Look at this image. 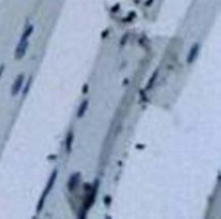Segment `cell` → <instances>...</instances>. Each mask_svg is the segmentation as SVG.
I'll return each mask as SVG.
<instances>
[{"mask_svg":"<svg viewBox=\"0 0 221 219\" xmlns=\"http://www.w3.org/2000/svg\"><path fill=\"white\" fill-rule=\"evenodd\" d=\"M56 177H57V170H54V171L52 172L51 176H50L49 180H48L47 187H45V189H44L43 193H42L41 198H40V200H39V203H38V205H37V213L41 212L42 207H43V205H44V201L47 199L48 195H49V192L51 191V189L53 188L54 183H55V180H56Z\"/></svg>","mask_w":221,"mask_h":219,"instance_id":"6da1fadb","label":"cell"},{"mask_svg":"<svg viewBox=\"0 0 221 219\" xmlns=\"http://www.w3.org/2000/svg\"><path fill=\"white\" fill-rule=\"evenodd\" d=\"M98 180H95V183H94V186H92L91 190H90V195H87V198H86L85 202H84V210H88V208L91 207L92 205L94 204V202H95V198H96V195H97V189H98Z\"/></svg>","mask_w":221,"mask_h":219,"instance_id":"7a4b0ae2","label":"cell"},{"mask_svg":"<svg viewBox=\"0 0 221 219\" xmlns=\"http://www.w3.org/2000/svg\"><path fill=\"white\" fill-rule=\"evenodd\" d=\"M24 77H25L24 74H20L17 77H16L13 85H12V90H11L12 96H16V95L20 92L21 88H22V86H23V83H24Z\"/></svg>","mask_w":221,"mask_h":219,"instance_id":"3957f363","label":"cell"},{"mask_svg":"<svg viewBox=\"0 0 221 219\" xmlns=\"http://www.w3.org/2000/svg\"><path fill=\"white\" fill-rule=\"evenodd\" d=\"M28 45H29V43L27 41L20 42V44H18V46L16 47V50H15L16 59H21V58L24 56L25 53H26V50H27V48H28Z\"/></svg>","mask_w":221,"mask_h":219,"instance_id":"277c9868","label":"cell"},{"mask_svg":"<svg viewBox=\"0 0 221 219\" xmlns=\"http://www.w3.org/2000/svg\"><path fill=\"white\" fill-rule=\"evenodd\" d=\"M199 50H200V46L197 43L193 44L192 47H191L190 52H189V55L188 57H187V62L188 64H192L193 61L195 60V58H196L197 54H199Z\"/></svg>","mask_w":221,"mask_h":219,"instance_id":"5b68a950","label":"cell"},{"mask_svg":"<svg viewBox=\"0 0 221 219\" xmlns=\"http://www.w3.org/2000/svg\"><path fill=\"white\" fill-rule=\"evenodd\" d=\"M79 180H80V173L72 174V176H71L70 180H69V182H68V189L70 191L75 190V188L77 187L78 183H79Z\"/></svg>","mask_w":221,"mask_h":219,"instance_id":"8992f818","label":"cell"},{"mask_svg":"<svg viewBox=\"0 0 221 219\" xmlns=\"http://www.w3.org/2000/svg\"><path fill=\"white\" fill-rule=\"evenodd\" d=\"M73 139H75V136H73V132H72V130H70V131H69V133H68V135H67V138H66V142H65L67 153H70L71 149H72Z\"/></svg>","mask_w":221,"mask_h":219,"instance_id":"52a82bcc","label":"cell"},{"mask_svg":"<svg viewBox=\"0 0 221 219\" xmlns=\"http://www.w3.org/2000/svg\"><path fill=\"white\" fill-rule=\"evenodd\" d=\"M87 107H88V100H83L81 104H80L79 110H78V113H77L78 118H81V117H83V115L85 114Z\"/></svg>","mask_w":221,"mask_h":219,"instance_id":"ba28073f","label":"cell"},{"mask_svg":"<svg viewBox=\"0 0 221 219\" xmlns=\"http://www.w3.org/2000/svg\"><path fill=\"white\" fill-rule=\"evenodd\" d=\"M157 74H159V70L157 69V70H155L154 72H153V74H152V76L150 77V80H149L148 84H147V86H146V90H150L151 88L153 87V85H154V82H155V79H157Z\"/></svg>","mask_w":221,"mask_h":219,"instance_id":"9c48e42d","label":"cell"},{"mask_svg":"<svg viewBox=\"0 0 221 219\" xmlns=\"http://www.w3.org/2000/svg\"><path fill=\"white\" fill-rule=\"evenodd\" d=\"M33 26H29L28 28L26 29V31H25V32H24V35H22V38H21V41H20V42H25V41H27L28 37L31 35V33H33Z\"/></svg>","mask_w":221,"mask_h":219,"instance_id":"30bf717a","label":"cell"},{"mask_svg":"<svg viewBox=\"0 0 221 219\" xmlns=\"http://www.w3.org/2000/svg\"><path fill=\"white\" fill-rule=\"evenodd\" d=\"M31 81H33V77H29L28 79V81H27V84H26V86H25V88H24V91H23V95H27V92L29 91V87H30V85H31Z\"/></svg>","mask_w":221,"mask_h":219,"instance_id":"8fae6325","label":"cell"},{"mask_svg":"<svg viewBox=\"0 0 221 219\" xmlns=\"http://www.w3.org/2000/svg\"><path fill=\"white\" fill-rule=\"evenodd\" d=\"M135 16H136L135 12H132V13H130V15L127 16V17L123 18V22H130V20H132L133 18H134V17H135Z\"/></svg>","mask_w":221,"mask_h":219,"instance_id":"7c38bea8","label":"cell"},{"mask_svg":"<svg viewBox=\"0 0 221 219\" xmlns=\"http://www.w3.org/2000/svg\"><path fill=\"white\" fill-rule=\"evenodd\" d=\"M140 96H142V100L145 101V102H147L148 101V99H147V96H146V92H145V90H140Z\"/></svg>","mask_w":221,"mask_h":219,"instance_id":"4fadbf2b","label":"cell"},{"mask_svg":"<svg viewBox=\"0 0 221 219\" xmlns=\"http://www.w3.org/2000/svg\"><path fill=\"white\" fill-rule=\"evenodd\" d=\"M110 203H111V197L107 195V197L105 198V204H106V205H110Z\"/></svg>","mask_w":221,"mask_h":219,"instance_id":"5bb4252c","label":"cell"},{"mask_svg":"<svg viewBox=\"0 0 221 219\" xmlns=\"http://www.w3.org/2000/svg\"><path fill=\"white\" fill-rule=\"evenodd\" d=\"M127 37H128V35L126 33V35H124L123 37H122V40H121V45L123 46L124 45V43H125V41L127 40Z\"/></svg>","mask_w":221,"mask_h":219,"instance_id":"9a60e30c","label":"cell"},{"mask_svg":"<svg viewBox=\"0 0 221 219\" xmlns=\"http://www.w3.org/2000/svg\"><path fill=\"white\" fill-rule=\"evenodd\" d=\"M119 9H120V5L118 3V5H115L114 7H113L112 9H111V12H112V13H115V12H117Z\"/></svg>","mask_w":221,"mask_h":219,"instance_id":"2e32d148","label":"cell"},{"mask_svg":"<svg viewBox=\"0 0 221 219\" xmlns=\"http://www.w3.org/2000/svg\"><path fill=\"white\" fill-rule=\"evenodd\" d=\"M87 91H88V84H85V85L83 86V88H82V92H83V94H86Z\"/></svg>","mask_w":221,"mask_h":219,"instance_id":"e0dca14e","label":"cell"},{"mask_svg":"<svg viewBox=\"0 0 221 219\" xmlns=\"http://www.w3.org/2000/svg\"><path fill=\"white\" fill-rule=\"evenodd\" d=\"M153 1H154V0H147L145 5H146V7H150V6L153 3Z\"/></svg>","mask_w":221,"mask_h":219,"instance_id":"ac0fdd59","label":"cell"},{"mask_svg":"<svg viewBox=\"0 0 221 219\" xmlns=\"http://www.w3.org/2000/svg\"><path fill=\"white\" fill-rule=\"evenodd\" d=\"M109 33V29H107V30H105L104 32H103V35H102V38L103 39H105V38L107 37V35Z\"/></svg>","mask_w":221,"mask_h":219,"instance_id":"d6986e66","label":"cell"},{"mask_svg":"<svg viewBox=\"0 0 221 219\" xmlns=\"http://www.w3.org/2000/svg\"><path fill=\"white\" fill-rule=\"evenodd\" d=\"M3 71H5V65H1L0 66V76L3 74Z\"/></svg>","mask_w":221,"mask_h":219,"instance_id":"ffe728a7","label":"cell"},{"mask_svg":"<svg viewBox=\"0 0 221 219\" xmlns=\"http://www.w3.org/2000/svg\"><path fill=\"white\" fill-rule=\"evenodd\" d=\"M55 157H56L55 155H52V156H49V157H48V159H51V160H53V159H55Z\"/></svg>","mask_w":221,"mask_h":219,"instance_id":"44dd1931","label":"cell"},{"mask_svg":"<svg viewBox=\"0 0 221 219\" xmlns=\"http://www.w3.org/2000/svg\"><path fill=\"white\" fill-rule=\"evenodd\" d=\"M136 147H137V148H144L145 145H137V146H136Z\"/></svg>","mask_w":221,"mask_h":219,"instance_id":"7402d4cb","label":"cell"}]
</instances>
